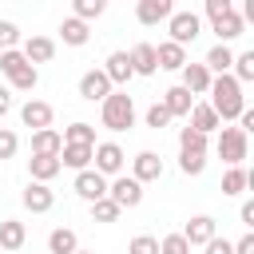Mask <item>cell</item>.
Instances as JSON below:
<instances>
[{
  "label": "cell",
  "mask_w": 254,
  "mask_h": 254,
  "mask_svg": "<svg viewBox=\"0 0 254 254\" xmlns=\"http://www.w3.org/2000/svg\"><path fill=\"white\" fill-rule=\"evenodd\" d=\"M8 83H12V87H16V91H32V87H36V83H40V71H36V67H32V64H28V67H24V71H20V75H12V79H8Z\"/></svg>",
  "instance_id": "cell-38"
},
{
  "label": "cell",
  "mask_w": 254,
  "mask_h": 254,
  "mask_svg": "<svg viewBox=\"0 0 254 254\" xmlns=\"http://www.w3.org/2000/svg\"><path fill=\"white\" fill-rule=\"evenodd\" d=\"M155 64H159V71H183L190 60H187V48H179V44L163 40V44L155 48Z\"/></svg>",
  "instance_id": "cell-16"
},
{
  "label": "cell",
  "mask_w": 254,
  "mask_h": 254,
  "mask_svg": "<svg viewBox=\"0 0 254 254\" xmlns=\"http://www.w3.org/2000/svg\"><path fill=\"white\" fill-rule=\"evenodd\" d=\"M64 139L56 127H44V131H32V155H60Z\"/></svg>",
  "instance_id": "cell-27"
},
{
  "label": "cell",
  "mask_w": 254,
  "mask_h": 254,
  "mask_svg": "<svg viewBox=\"0 0 254 254\" xmlns=\"http://www.w3.org/2000/svg\"><path fill=\"white\" fill-rule=\"evenodd\" d=\"M210 28H214V36H218V44H230V40H238V36L246 32V24H242V16H238V8H230V12H222V16H214V20H210Z\"/></svg>",
  "instance_id": "cell-15"
},
{
  "label": "cell",
  "mask_w": 254,
  "mask_h": 254,
  "mask_svg": "<svg viewBox=\"0 0 254 254\" xmlns=\"http://www.w3.org/2000/svg\"><path fill=\"white\" fill-rule=\"evenodd\" d=\"M20 151V135L12 127H0V159H12Z\"/></svg>",
  "instance_id": "cell-40"
},
{
  "label": "cell",
  "mask_w": 254,
  "mask_h": 254,
  "mask_svg": "<svg viewBox=\"0 0 254 254\" xmlns=\"http://www.w3.org/2000/svg\"><path fill=\"white\" fill-rule=\"evenodd\" d=\"M206 95H210L206 103L214 107L218 123H230V119H238V115L246 111V95H242V83H238L234 75H214Z\"/></svg>",
  "instance_id": "cell-1"
},
{
  "label": "cell",
  "mask_w": 254,
  "mask_h": 254,
  "mask_svg": "<svg viewBox=\"0 0 254 254\" xmlns=\"http://www.w3.org/2000/svg\"><path fill=\"white\" fill-rule=\"evenodd\" d=\"M187 119H190V131H198V135H206V139H210V131H218V127H222V123H218V115H214V107H210L206 99H202V103H194Z\"/></svg>",
  "instance_id": "cell-20"
},
{
  "label": "cell",
  "mask_w": 254,
  "mask_h": 254,
  "mask_svg": "<svg viewBox=\"0 0 254 254\" xmlns=\"http://www.w3.org/2000/svg\"><path fill=\"white\" fill-rule=\"evenodd\" d=\"M20 44V28L12 20H0V52H12Z\"/></svg>",
  "instance_id": "cell-39"
},
{
  "label": "cell",
  "mask_w": 254,
  "mask_h": 254,
  "mask_svg": "<svg viewBox=\"0 0 254 254\" xmlns=\"http://www.w3.org/2000/svg\"><path fill=\"white\" fill-rule=\"evenodd\" d=\"M171 12H175V4H171V0H139V4H135V20H139L143 28L167 24V20H171Z\"/></svg>",
  "instance_id": "cell-9"
},
{
  "label": "cell",
  "mask_w": 254,
  "mask_h": 254,
  "mask_svg": "<svg viewBox=\"0 0 254 254\" xmlns=\"http://www.w3.org/2000/svg\"><path fill=\"white\" fill-rule=\"evenodd\" d=\"M234 254H254V234H250V230H246V234L234 242Z\"/></svg>",
  "instance_id": "cell-45"
},
{
  "label": "cell",
  "mask_w": 254,
  "mask_h": 254,
  "mask_svg": "<svg viewBox=\"0 0 254 254\" xmlns=\"http://www.w3.org/2000/svg\"><path fill=\"white\" fill-rule=\"evenodd\" d=\"M234 4L230 0H206V20H214V16H222V12H230Z\"/></svg>",
  "instance_id": "cell-44"
},
{
  "label": "cell",
  "mask_w": 254,
  "mask_h": 254,
  "mask_svg": "<svg viewBox=\"0 0 254 254\" xmlns=\"http://www.w3.org/2000/svg\"><path fill=\"white\" fill-rule=\"evenodd\" d=\"M107 198H111L119 210H135V206L143 202V187H139L131 175H115V179H107Z\"/></svg>",
  "instance_id": "cell-6"
},
{
  "label": "cell",
  "mask_w": 254,
  "mask_h": 254,
  "mask_svg": "<svg viewBox=\"0 0 254 254\" xmlns=\"http://www.w3.org/2000/svg\"><path fill=\"white\" fill-rule=\"evenodd\" d=\"M238 218H242V226H246V230L254 226V202H250V198L242 202V210H238Z\"/></svg>",
  "instance_id": "cell-46"
},
{
  "label": "cell",
  "mask_w": 254,
  "mask_h": 254,
  "mask_svg": "<svg viewBox=\"0 0 254 254\" xmlns=\"http://www.w3.org/2000/svg\"><path fill=\"white\" fill-rule=\"evenodd\" d=\"M99 71L107 75V83H111V87H123V83L135 75V71H131V60H127V52H111V56L103 60V67H99Z\"/></svg>",
  "instance_id": "cell-17"
},
{
  "label": "cell",
  "mask_w": 254,
  "mask_h": 254,
  "mask_svg": "<svg viewBox=\"0 0 254 254\" xmlns=\"http://www.w3.org/2000/svg\"><path fill=\"white\" fill-rule=\"evenodd\" d=\"M230 75L238 83H254V52H238L234 64H230Z\"/></svg>",
  "instance_id": "cell-32"
},
{
  "label": "cell",
  "mask_w": 254,
  "mask_h": 254,
  "mask_svg": "<svg viewBox=\"0 0 254 254\" xmlns=\"http://www.w3.org/2000/svg\"><path fill=\"white\" fill-rule=\"evenodd\" d=\"M20 202H24V210H32V214H48V210L56 206V194H52V187H44V183H28L24 194H20Z\"/></svg>",
  "instance_id": "cell-12"
},
{
  "label": "cell",
  "mask_w": 254,
  "mask_h": 254,
  "mask_svg": "<svg viewBox=\"0 0 254 254\" xmlns=\"http://www.w3.org/2000/svg\"><path fill=\"white\" fill-rule=\"evenodd\" d=\"M127 254H159V238H151V234H135V238L127 242Z\"/></svg>",
  "instance_id": "cell-37"
},
{
  "label": "cell",
  "mask_w": 254,
  "mask_h": 254,
  "mask_svg": "<svg viewBox=\"0 0 254 254\" xmlns=\"http://www.w3.org/2000/svg\"><path fill=\"white\" fill-rule=\"evenodd\" d=\"M20 56L36 67V64H52V56H56V40L52 36H28L24 40V48H20Z\"/></svg>",
  "instance_id": "cell-13"
},
{
  "label": "cell",
  "mask_w": 254,
  "mask_h": 254,
  "mask_svg": "<svg viewBox=\"0 0 254 254\" xmlns=\"http://www.w3.org/2000/svg\"><path fill=\"white\" fill-rule=\"evenodd\" d=\"M179 171H183L187 179H198V175L206 171V155H179Z\"/></svg>",
  "instance_id": "cell-35"
},
{
  "label": "cell",
  "mask_w": 254,
  "mask_h": 254,
  "mask_svg": "<svg viewBox=\"0 0 254 254\" xmlns=\"http://www.w3.org/2000/svg\"><path fill=\"white\" fill-rule=\"evenodd\" d=\"M60 40H64L67 48H83V44L91 40V32H87V24H83V20H75V16H67V20L60 24Z\"/></svg>",
  "instance_id": "cell-26"
},
{
  "label": "cell",
  "mask_w": 254,
  "mask_h": 254,
  "mask_svg": "<svg viewBox=\"0 0 254 254\" xmlns=\"http://www.w3.org/2000/svg\"><path fill=\"white\" fill-rule=\"evenodd\" d=\"M71 190H75V194H79V198H83V202L91 206V202L107 198V179H103L99 171H91V167H87V171H79V175H75Z\"/></svg>",
  "instance_id": "cell-7"
},
{
  "label": "cell",
  "mask_w": 254,
  "mask_h": 254,
  "mask_svg": "<svg viewBox=\"0 0 254 254\" xmlns=\"http://www.w3.org/2000/svg\"><path fill=\"white\" fill-rule=\"evenodd\" d=\"M159 254H190V246H187L183 234H167V238L159 242Z\"/></svg>",
  "instance_id": "cell-42"
},
{
  "label": "cell",
  "mask_w": 254,
  "mask_h": 254,
  "mask_svg": "<svg viewBox=\"0 0 254 254\" xmlns=\"http://www.w3.org/2000/svg\"><path fill=\"white\" fill-rule=\"evenodd\" d=\"M52 103H44V99H28L24 107H20V123L24 127H32V131H44V127H52Z\"/></svg>",
  "instance_id": "cell-14"
},
{
  "label": "cell",
  "mask_w": 254,
  "mask_h": 254,
  "mask_svg": "<svg viewBox=\"0 0 254 254\" xmlns=\"http://www.w3.org/2000/svg\"><path fill=\"white\" fill-rule=\"evenodd\" d=\"M179 234L187 238V246H206V242L218 234V222H214L210 214H194V218H190V222H187Z\"/></svg>",
  "instance_id": "cell-10"
},
{
  "label": "cell",
  "mask_w": 254,
  "mask_h": 254,
  "mask_svg": "<svg viewBox=\"0 0 254 254\" xmlns=\"http://www.w3.org/2000/svg\"><path fill=\"white\" fill-rule=\"evenodd\" d=\"M167 32H171V44H179V48H187V44H194L198 36H202V20L190 12V8H175L171 12V20H167Z\"/></svg>",
  "instance_id": "cell-4"
},
{
  "label": "cell",
  "mask_w": 254,
  "mask_h": 254,
  "mask_svg": "<svg viewBox=\"0 0 254 254\" xmlns=\"http://www.w3.org/2000/svg\"><path fill=\"white\" fill-rule=\"evenodd\" d=\"M202 250H206V254H234V242H226V238H218V234H214Z\"/></svg>",
  "instance_id": "cell-43"
},
{
  "label": "cell",
  "mask_w": 254,
  "mask_h": 254,
  "mask_svg": "<svg viewBox=\"0 0 254 254\" xmlns=\"http://www.w3.org/2000/svg\"><path fill=\"white\" fill-rule=\"evenodd\" d=\"M8 111H12V87H4V83H0V119H4Z\"/></svg>",
  "instance_id": "cell-47"
},
{
  "label": "cell",
  "mask_w": 254,
  "mask_h": 254,
  "mask_svg": "<svg viewBox=\"0 0 254 254\" xmlns=\"http://www.w3.org/2000/svg\"><path fill=\"white\" fill-rule=\"evenodd\" d=\"M159 103L167 107V115H171V119H183V115H190L194 95H190L187 87H179V83H175V87H167V91H163V99H159Z\"/></svg>",
  "instance_id": "cell-18"
},
{
  "label": "cell",
  "mask_w": 254,
  "mask_h": 254,
  "mask_svg": "<svg viewBox=\"0 0 254 254\" xmlns=\"http://www.w3.org/2000/svg\"><path fill=\"white\" fill-rule=\"evenodd\" d=\"M64 143H71V147H95V127L91 123H83V119H75L71 127H64V135H60Z\"/></svg>",
  "instance_id": "cell-29"
},
{
  "label": "cell",
  "mask_w": 254,
  "mask_h": 254,
  "mask_svg": "<svg viewBox=\"0 0 254 254\" xmlns=\"http://www.w3.org/2000/svg\"><path fill=\"white\" fill-rule=\"evenodd\" d=\"M131 179H135L139 187L159 183V179H163V159H159L155 151H139V155L131 159Z\"/></svg>",
  "instance_id": "cell-8"
},
{
  "label": "cell",
  "mask_w": 254,
  "mask_h": 254,
  "mask_svg": "<svg viewBox=\"0 0 254 254\" xmlns=\"http://www.w3.org/2000/svg\"><path fill=\"white\" fill-rule=\"evenodd\" d=\"M99 119L107 131H127L135 127V99L127 91H111L103 103H99Z\"/></svg>",
  "instance_id": "cell-2"
},
{
  "label": "cell",
  "mask_w": 254,
  "mask_h": 254,
  "mask_svg": "<svg viewBox=\"0 0 254 254\" xmlns=\"http://www.w3.org/2000/svg\"><path fill=\"white\" fill-rule=\"evenodd\" d=\"M24 67H28V60L20 56V48H12V52H0V75H4V79L20 75Z\"/></svg>",
  "instance_id": "cell-34"
},
{
  "label": "cell",
  "mask_w": 254,
  "mask_h": 254,
  "mask_svg": "<svg viewBox=\"0 0 254 254\" xmlns=\"http://www.w3.org/2000/svg\"><path fill=\"white\" fill-rule=\"evenodd\" d=\"M119 214H123V210H119L111 198H99V202H91V218H95V222H115Z\"/></svg>",
  "instance_id": "cell-36"
},
{
  "label": "cell",
  "mask_w": 254,
  "mask_h": 254,
  "mask_svg": "<svg viewBox=\"0 0 254 254\" xmlns=\"http://www.w3.org/2000/svg\"><path fill=\"white\" fill-rule=\"evenodd\" d=\"M24 242H28V226H24L20 218H4V222H0V250L20 254Z\"/></svg>",
  "instance_id": "cell-19"
},
{
  "label": "cell",
  "mask_w": 254,
  "mask_h": 254,
  "mask_svg": "<svg viewBox=\"0 0 254 254\" xmlns=\"http://www.w3.org/2000/svg\"><path fill=\"white\" fill-rule=\"evenodd\" d=\"M210 79H214V75H210L202 64H187V67H183V83H179V87H187L190 95H206V91H210Z\"/></svg>",
  "instance_id": "cell-23"
},
{
  "label": "cell",
  "mask_w": 254,
  "mask_h": 254,
  "mask_svg": "<svg viewBox=\"0 0 254 254\" xmlns=\"http://www.w3.org/2000/svg\"><path fill=\"white\" fill-rule=\"evenodd\" d=\"M167 123H171L167 107H163V103H151V107H147V127H151V131H163Z\"/></svg>",
  "instance_id": "cell-41"
},
{
  "label": "cell",
  "mask_w": 254,
  "mask_h": 254,
  "mask_svg": "<svg viewBox=\"0 0 254 254\" xmlns=\"http://www.w3.org/2000/svg\"><path fill=\"white\" fill-rule=\"evenodd\" d=\"M28 171H32V183H44L48 187L64 167H60V155H32L28 159Z\"/></svg>",
  "instance_id": "cell-21"
},
{
  "label": "cell",
  "mask_w": 254,
  "mask_h": 254,
  "mask_svg": "<svg viewBox=\"0 0 254 254\" xmlns=\"http://www.w3.org/2000/svg\"><path fill=\"white\" fill-rule=\"evenodd\" d=\"M123 163H127V155H123V147L119 143H95L91 147V171H99L103 179H115V175H123Z\"/></svg>",
  "instance_id": "cell-5"
},
{
  "label": "cell",
  "mask_w": 254,
  "mask_h": 254,
  "mask_svg": "<svg viewBox=\"0 0 254 254\" xmlns=\"http://www.w3.org/2000/svg\"><path fill=\"white\" fill-rule=\"evenodd\" d=\"M111 91H115V87L107 83V75H103L99 67H91V71H83V75H79V95H83L87 103H95V99L103 103Z\"/></svg>",
  "instance_id": "cell-11"
},
{
  "label": "cell",
  "mask_w": 254,
  "mask_h": 254,
  "mask_svg": "<svg viewBox=\"0 0 254 254\" xmlns=\"http://www.w3.org/2000/svg\"><path fill=\"white\" fill-rule=\"evenodd\" d=\"M246 187H254V171L226 167V175H222V194H242Z\"/></svg>",
  "instance_id": "cell-30"
},
{
  "label": "cell",
  "mask_w": 254,
  "mask_h": 254,
  "mask_svg": "<svg viewBox=\"0 0 254 254\" xmlns=\"http://www.w3.org/2000/svg\"><path fill=\"white\" fill-rule=\"evenodd\" d=\"M179 155H206V135L183 127V131H179Z\"/></svg>",
  "instance_id": "cell-31"
},
{
  "label": "cell",
  "mask_w": 254,
  "mask_h": 254,
  "mask_svg": "<svg viewBox=\"0 0 254 254\" xmlns=\"http://www.w3.org/2000/svg\"><path fill=\"white\" fill-rule=\"evenodd\" d=\"M103 12H107V4H103V0H75V4H71V16H75V20H83V24H87V20H99Z\"/></svg>",
  "instance_id": "cell-33"
},
{
  "label": "cell",
  "mask_w": 254,
  "mask_h": 254,
  "mask_svg": "<svg viewBox=\"0 0 254 254\" xmlns=\"http://www.w3.org/2000/svg\"><path fill=\"white\" fill-rule=\"evenodd\" d=\"M214 151H218V159H222L226 167H242V159H246V151H250V135L238 131V127H218Z\"/></svg>",
  "instance_id": "cell-3"
},
{
  "label": "cell",
  "mask_w": 254,
  "mask_h": 254,
  "mask_svg": "<svg viewBox=\"0 0 254 254\" xmlns=\"http://www.w3.org/2000/svg\"><path fill=\"white\" fill-rule=\"evenodd\" d=\"M75 254H91V250H75Z\"/></svg>",
  "instance_id": "cell-48"
},
{
  "label": "cell",
  "mask_w": 254,
  "mask_h": 254,
  "mask_svg": "<svg viewBox=\"0 0 254 254\" xmlns=\"http://www.w3.org/2000/svg\"><path fill=\"white\" fill-rule=\"evenodd\" d=\"M60 167H71L75 175L87 171V167H91V147H71V143H64V147H60Z\"/></svg>",
  "instance_id": "cell-28"
},
{
  "label": "cell",
  "mask_w": 254,
  "mask_h": 254,
  "mask_svg": "<svg viewBox=\"0 0 254 254\" xmlns=\"http://www.w3.org/2000/svg\"><path fill=\"white\" fill-rule=\"evenodd\" d=\"M230 64H234L230 44H214V48L206 52V60H202V67H206L210 75H230Z\"/></svg>",
  "instance_id": "cell-24"
},
{
  "label": "cell",
  "mask_w": 254,
  "mask_h": 254,
  "mask_svg": "<svg viewBox=\"0 0 254 254\" xmlns=\"http://www.w3.org/2000/svg\"><path fill=\"white\" fill-rule=\"evenodd\" d=\"M127 60H131V71H135V75H155V71H159V64H155V44H135V48L127 52Z\"/></svg>",
  "instance_id": "cell-22"
},
{
  "label": "cell",
  "mask_w": 254,
  "mask_h": 254,
  "mask_svg": "<svg viewBox=\"0 0 254 254\" xmlns=\"http://www.w3.org/2000/svg\"><path fill=\"white\" fill-rule=\"evenodd\" d=\"M75 250H79V238L71 226H56L48 234V254H75Z\"/></svg>",
  "instance_id": "cell-25"
}]
</instances>
